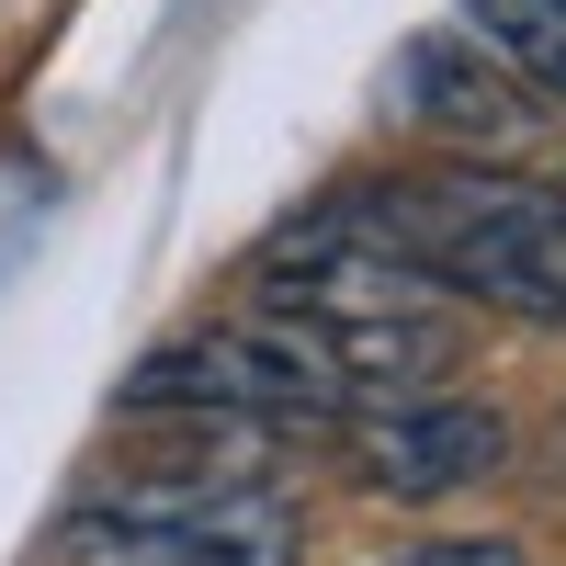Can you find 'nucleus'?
Listing matches in <instances>:
<instances>
[{
	"mask_svg": "<svg viewBox=\"0 0 566 566\" xmlns=\"http://www.w3.org/2000/svg\"><path fill=\"white\" fill-rule=\"evenodd\" d=\"M328 216L363 227L374 250H397L419 283H442L453 306H499L566 328V193L499 159H431V170H386L328 193Z\"/></svg>",
	"mask_w": 566,
	"mask_h": 566,
	"instance_id": "obj_1",
	"label": "nucleus"
},
{
	"mask_svg": "<svg viewBox=\"0 0 566 566\" xmlns=\"http://www.w3.org/2000/svg\"><path fill=\"white\" fill-rule=\"evenodd\" d=\"M306 510L272 476H136L69 522V566H295Z\"/></svg>",
	"mask_w": 566,
	"mask_h": 566,
	"instance_id": "obj_2",
	"label": "nucleus"
},
{
	"mask_svg": "<svg viewBox=\"0 0 566 566\" xmlns=\"http://www.w3.org/2000/svg\"><path fill=\"white\" fill-rule=\"evenodd\" d=\"M125 419H239V431H340L352 397L283 340L272 317H216L193 340H159L125 374Z\"/></svg>",
	"mask_w": 566,
	"mask_h": 566,
	"instance_id": "obj_3",
	"label": "nucleus"
},
{
	"mask_svg": "<svg viewBox=\"0 0 566 566\" xmlns=\"http://www.w3.org/2000/svg\"><path fill=\"white\" fill-rule=\"evenodd\" d=\"M352 442V476L374 499H453V488H488L510 464V419L488 397H453V386H419V397H374L340 419Z\"/></svg>",
	"mask_w": 566,
	"mask_h": 566,
	"instance_id": "obj_4",
	"label": "nucleus"
},
{
	"mask_svg": "<svg viewBox=\"0 0 566 566\" xmlns=\"http://www.w3.org/2000/svg\"><path fill=\"white\" fill-rule=\"evenodd\" d=\"M397 114L453 136V148H522L533 136V91L510 80L476 34H408L397 45Z\"/></svg>",
	"mask_w": 566,
	"mask_h": 566,
	"instance_id": "obj_5",
	"label": "nucleus"
},
{
	"mask_svg": "<svg viewBox=\"0 0 566 566\" xmlns=\"http://www.w3.org/2000/svg\"><path fill=\"white\" fill-rule=\"evenodd\" d=\"M464 34H476L533 103L566 114V0H464Z\"/></svg>",
	"mask_w": 566,
	"mask_h": 566,
	"instance_id": "obj_6",
	"label": "nucleus"
},
{
	"mask_svg": "<svg viewBox=\"0 0 566 566\" xmlns=\"http://www.w3.org/2000/svg\"><path fill=\"white\" fill-rule=\"evenodd\" d=\"M386 566H533L510 533H442V544H408V555H386Z\"/></svg>",
	"mask_w": 566,
	"mask_h": 566,
	"instance_id": "obj_7",
	"label": "nucleus"
}]
</instances>
